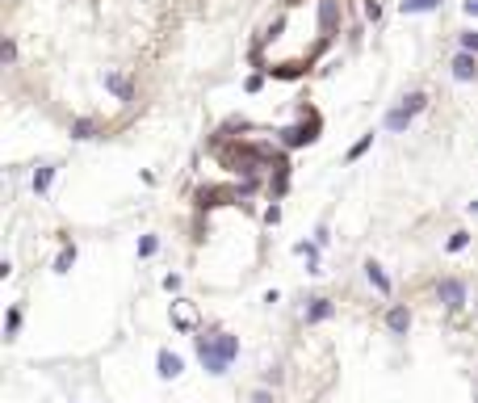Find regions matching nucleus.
<instances>
[{
	"mask_svg": "<svg viewBox=\"0 0 478 403\" xmlns=\"http://www.w3.org/2000/svg\"><path fill=\"white\" fill-rule=\"evenodd\" d=\"M197 357H201L206 374L223 378L231 370V362L239 357V336H231V332H201L197 336Z\"/></svg>",
	"mask_w": 478,
	"mask_h": 403,
	"instance_id": "1",
	"label": "nucleus"
},
{
	"mask_svg": "<svg viewBox=\"0 0 478 403\" xmlns=\"http://www.w3.org/2000/svg\"><path fill=\"white\" fill-rule=\"evenodd\" d=\"M466 298H470V286H466L461 277H441V282H437V302H441L445 311H461Z\"/></svg>",
	"mask_w": 478,
	"mask_h": 403,
	"instance_id": "2",
	"label": "nucleus"
},
{
	"mask_svg": "<svg viewBox=\"0 0 478 403\" xmlns=\"http://www.w3.org/2000/svg\"><path fill=\"white\" fill-rule=\"evenodd\" d=\"M319 139V122L310 118V122H294V126H286L281 130V143L286 147H306V143H315Z\"/></svg>",
	"mask_w": 478,
	"mask_h": 403,
	"instance_id": "3",
	"label": "nucleus"
},
{
	"mask_svg": "<svg viewBox=\"0 0 478 403\" xmlns=\"http://www.w3.org/2000/svg\"><path fill=\"white\" fill-rule=\"evenodd\" d=\"M332 315H336V302H332L328 294L306 298V311H302V320H306V324H328Z\"/></svg>",
	"mask_w": 478,
	"mask_h": 403,
	"instance_id": "4",
	"label": "nucleus"
},
{
	"mask_svg": "<svg viewBox=\"0 0 478 403\" xmlns=\"http://www.w3.org/2000/svg\"><path fill=\"white\" fill-rule=\"evenodd\" d=\"M382 324H386V332H390V336H407V332H411V307L395 302V307H386Z\"/></svg>",
	"mask_w": 478,
	"mask_h": 403,
	"instance_id": "5",
	"label": "nucleus"
},
{
	"mask_svg": "<svg viewBox=\"0 0 478 403\" xmlns=\"http://www.w3.org/2000/svg\"><path fill=\"white\" fill-rule=\"evenodd\" d=\"M155 374L164 378V382H172V378H181V374H185V362L177 357L172 348H159V353H155Z\"/></svg>",
	"mask_w": 478,
	"mask_h": 403,
	"instance_id": "6",
	"label": "nucleus"
},
{
	"mask_svg": "<svg viewBox=\"0 0 478 403\" xmlns=\"http://www.w3.org/2000/svg\"><path fill=\"white\" fill-rule=\"evenodd\" d=\"M453 80H478V55H470V50H457L453 63H449Z\"/></svg>",
	"mask_w": 478,
	"mask_h": 403,
	"instance_id": "7",
	"label": "nucleus"
},
{
	"mask_svg": "<svg viewBox=\"0 0 478 403\" xmlns=\"http://www.w3.org/2000/svg\"><path fill=\"white\" fill-rule=\"evenodd\" d=\"M365 277H369V286H374L378 294H390V290H395V282L386 277V269H382L378 261H365Z\"/></svg>",
	"mask_w": 478,
	"mask_h": 403,
	"instance_id": "8",
	"label": "nucleus"
},
{
	"mask_svg": "<svg viewBox=\"0 0 478 403\" xmlns=\"http://www.w3.org/2000/svg\"><path fill=\"white\" fill-rule=\"evenodd\" d=\"M55 173H59L55 164H38V168H34V177H30V189H34V193L42 197V193L50 189V181H55Z\"/></svg>",
	"mask_w": 478,
	"mask_h": 403,
	"instance_id": "9",
	"label": "nucleus"
},
{
	"mask_svg": "<svg viewBox=\"0 0 478 403\" xmlns=\"http://www.w3.org/2000/svg\"><path fill=\"white\" fill-rule=\"evenodd\" d=\"M227 197H239V193H235V189H201V193H197V206L210 210V206H223Z\"/></svg>",
	"mask_w": 478,
	"mask_h": 403,
	"instance_id": "10",
	"label": "nucleus"
},
{
	"mask_svg": "<svg viewBox=\"0 0 478 403\" xmlns=\"http://www.w3.org/2000/svg\"><path fill=\"white\" fill-rule=\"evenodd\" d=\"M105 88H110L118 101H135V88H130V80H122L118 72H105Z\"/></svg>",
	"mask_w": 478,
	"mask_h": 403,
	"instance_id": "11",
	"label": "nucleus"
},
{
	"mask_svg": "<svg viewBox=\"0 0 478 403\" xmlns=\"http://www.w3.org/2000/svg\"><path fill=\"white\" fill-rule=\"evenodd\" d=\"M382 126H386V130H395V135H407V126H411V114L395 106V110H386V118H382Z\"/></svg>",
	"mask_w": 478,
	"mask_h": 403,
	"instance_id": "12",
	"label": "nucleus"
},
{
	"mask_svg": "<svg viewBox=\"0 0 478 403\" xmlns=\"http://www.w3.org/2000/svg\"><path fill=\"white\" fill-rule=\"evenodd\" d=\"M294 252H298V257H306V269H310V273H319V244H315V239H298Z\"/></svg>",
	"mask_w": 478,
	"mask_h": 403,
	"instance_id": "13",
	"label": "nucleus"
},
{
	"mask_svg": "<svg viewBox=\"0 0 478 403\" xmlns=\"http://www.w3.org/2000/svg\"><path fill=\"white\" fill-rule=\"evenodd\" d=\"M72 139H76V143L97 139V122H92V118H76V122H72Z\"/></svg>",
	"mask_w": 478,
	"mask_h": 403,
	"instance_id": "14",
	"label": "nucleus"
},
{
	"mask_svg": "<svg viewBox=\"0 0 478 403\" xmlns=\"http://www.w3.org/2000/svg\"><path fill=\"white\" fill-rule=\"evenodd\" d=\"M424 106H428V92H407V97L399 101V110H407L411 118H415V114H419Z\"/></svg>",
	"mask_w": 478,
	"mask_h": 403,
	"instance_id": "15",
	"label": "nucleus"
},
{
	"mask_svg": "<svg viewBox=\"0 0 478 403\" xmlns=\"http://www.w3.org/2000/svg\"><path fill=\"white\" fill-rule=\"evenodd\" d=\"M72 265H76V244H63L55 257V273H72Z\"/></svg>",
	"mask_w": 478,
	"mask_h": 403,
	"instance_id": "16",
	"label": "nucleus"
},
{
	"mask_svg": "<svg viewBox=\"0 0 478 403\" xmlns=\"http://www.w3.org/2000/svg\"><path fill=\"white\" fill-rule=\"evenodd\" d=\"M369 147H374V130H369V135H361V139H357L352 147H348V156H344V160H348V164H352V160H361Z\"/></svg>",
	"mask_w": 478,
	"mask_h": 403,
	"instance_id": "17",
	"label": "nucleus"
},
{
	"mask_svg": "<svg viewBox=\"0 0 478 403\" xmlns=\"http://www.w3.org/2000/svg\"><path fill=\"white\" fill-rule=\"evenodd\" d=\"M437 5H441V0H403V5H399V9H403V13L411 17V13H432Z\"/></svg>",
	"mask_w": 478,
	"mask_h": 403,
	"instance_id": "18",
	"label": "nucleus"
},
{
	"mask_svg": "<svg viewBox=\"0 0 478 403\" xmlns=\"http://www.w3.org/2000/svg\"><path fill=\"white\" fill-rule=\"evenodd\" d=\"M21 332V307H9V315H5V336H17Z\"/></svg>",
	"mask_w": 478,
	"mask_h": 403,
	"instance_id": "19",
	"label": "nucleus"
},
{
	"mask_svg": "<svg viewBox=\"0 0 478 403\" xmlns=\"http://www.w3.org/2000/svg\"><path fill=\"white\" fill-rule=\"evenodd\" d=\"M155 252H159V235H143L139 239V257L147 261V257H155Z\"/></svg>",
	"mask_w": 478,
	"mask_h": 403,
	"instance_id": "20",
	"label": "nucleus"
},
{
	"mask_svg": "<svg viewBox=\"0 0 478 403\" xmlns=\"http://www.w3.org/2000/svg\"><path fill=\"white\" fill-rule=\"evenodd\" d=\"M457 46H461V50H470V55H478V30H466V34L457 38Z\"/></svg>",
	"mask_w": 478,
	"mask_h": 403,
	"instance_id": "21",
	"label": "nucleus"
},
{
	"mask_svg": "<svg viewBox=\"0 0 478 403\" xmlns=\"http://www.w3.org/2000/svg\"><path fill=\"white\" fill-rule=\"evenodd\" d=\"M466 244H470V231H453V235H449V244H445V248H449V252H461V248H466Z\"/></svg>",
	"mask_w": 478,
	"mask_h": 403,
	"instance_id": "22",
	"label": "nucleus"
},
{
	"mask_svg": "<svg viewBox=\"0 0 478 403\" xmlns=\"http://www.w3.org/2000/svg\"><path fill=\"white\" fill-rule=\"evenodd\" d=\"M0 59H5V63H17V42H13V38H5V46H0Z\"/></svg>",
	"mask_w": 478,
	"mask_h": 403,
	"instance_id": "23",
	"label": "nucleus"
},
{
	"mask_svg": "<svg viewBox=\"0 0 478 403\" xmlns=\"http://www.w3.org/2000/svg\"><path fill=\"white\" fill-rule=\"evenodd\" d=\"M248 403H277L273 399V386H260V391H252V399Z\"/></svg>",
	"mask_w": 478,
	"mask_h": 403,
	"instance_id": "24",
	"label": "nucleus"
},
{
	"mask_svg": "<svg viewBox=\"0 0 478 403\" xmlns=\"http://www.w3.org/2000/svg\"><path fill=\"white\" fill-rule=\"evenodd\" d=\"M365 17L369 21H382V0H365Z\"/></svg>",
	"mask_w": 478,
	"mask_h": 403,
	"instance_id": "25",
	"label": "nucleus"
},
{
	"mask_svg": "<svg viewBox=\"0 0 478 403\" xmlns=\"http://www.w3.org/2000/svg\"><path fill=\"white\" fill-rule=\"evenodd\" d=\"M181 286H185V277H181V273H164V290H168V294H177Z\"/></svg>",
	"mask_w": 478,
	"mask_h": 403,
	"instance_id": "26",
	"label": "nucleus"
},
{
	"mask_svg": "<svg viewBox=\"0 0 478 403\" xmlns=\"http://www.w3.org/2000/svg\"><path fill=\"white\" fill-rule=\"evenodd\" d=\"M264 223H269V227H277V223H281V206H277V202H273L269 210H264Z\"/></svg>",
	"mask_w": 478,
	"mask_h": 403,
	"instance_id": "27",
	"label": "nucleus"
},
{
	"mask_svg": "<svg viewBox=\"0 0 478 403\" xmlns=\"http://www.w3.org/2000/svg\"><path fill=\"white\" fill-rule=\"evenodd\" d=\"M281 378H286V374H281V366H273L269 374H264V386H281Z\"/></svg>",
	"mask_w": 478,
	"mask_h": 403,
	"instance_id": "28",
	"label": "nucleus"
},
{
	"mask_svg": "<svg viewBox=\"0 0 478 403\" xmlns=\"http://www.w3.org/2000/svg\"><path fill=\"white\" fill-rule=\"evenodd\" d=\"M328 239H332V231H328V227H315V244H319V248H323Z\"/></svg>",
	"mask_w": 478,
	"mask_h": 403,
	"instance_id": "29",
	"label": "nucleus"
},
{
	"mask_svg": "<svg viewBox=\"0 0 478 403\" xmlns=\"http://www.w3.org/2000/svg\"><path fill=\"white\" fill-rule=\"evenodd\" d=\"M260 84H264V76H248V80H243V88H248V92H256Z\"/></svg>",
	"mask_w": 478,
	"mask_h": 403,
	"instance_id": "30",
	"label": "nucleus"
},
{
	"mask_svg": "<svg viewBox=\"0 0 478 403\" xmlns=\"http://www.w3.org/2000/svg\"><path fill=\"white\" fill-rule=\"evenodd\" d=\"M466 17H478V0H466Z\"/></svg>",
	"mask_w": 478,
	"mask_h": 403,
	"instance_id": "31",
	"label": "nucleus"
},
{
	"mask_svg": "<svg viewBox=\"0 0 478 403\" xmlns=\"http://www.w3.org/2000/svg\"><path fill=\"white\" fill-rule=\"evenodd\" d=\"M466 210H470V215H474V219H478V197H474V202H470V206H466Z\"/></svg>",
	"mask_w": 478,
	"mask_h": 403,
	"instance_id": "32",
	"label": "nucleus"
}]
</instances>
